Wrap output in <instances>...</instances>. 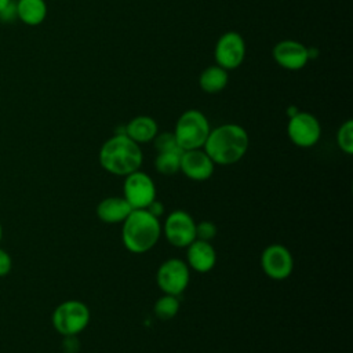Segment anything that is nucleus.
Here are the masks:
<instances>
[{"label": "nucleus", "mask_w": 353, "mask_h": 353, "mask_svg": "<svg viewBox=\"0 0 353 353\" xmlns=\"http://www.w3.org/2000/svg\"><path fill=\"white\" fill-rule=\"evenodd\" d=\"M51 323L54 330L62 336L79 335L90 323V309L81 301H65L54 309Z\"/></svg>", "instance_id": "obj_5"}, {"label": "nucleus", "mask_w": 353, "mask_h": 353, "mask_svg": "<svg viewBox=\"0 0 353 353\" xmlns=\"http://www.w3.org/2000/svg\"><path fill=\"white\" fill-rule=\"evenodd\" d=\"M12 268V261L11 256L7 251L0 248V277L7 276Z\"/></svg>", "instance_id": "obj_25"}, {"label": "nucleus", "mask_w": 353, "mask_h": 353, "mask_svg": "<svg viewBox=\"0 0 353 353\" xmlns=\"http://www.w3.org/2000/svg\"><path fill=\"white\" fill-rule=\"evenodd\" d=\"M142 160L143 154L139 145L125 134H114L99 149L101 167L117 176H125L138 171Z\"/></svg>", "instance_id": "obj_2"}, {"label": "nucleus", "mask_w": 353, "mask_h": 353, "mask_svg": "<svg viewBox=\"0 0 353 353\" xmlns=\"http://www.w3.org/2000/svg\"><path fill=\"white\" fill-rule=\"evenodd\" d=\"M179 310V301H178V296L175 295H170V294H164L161 295L154 306H153V312H154V316L160 320H171L176 316Z\"/></svg>", "instance_id": "obj_20"}, {"label": "nucleus", "mask_w": 353, "mask_h": 353, "mask_svg": "<svg viewBox=\"0 0 353 353\" xmlns=\"http://www.w3.org/2000/svg\"><path fill=\"white\" fill-rule=\"evenodd\" d=\"M186 248V263L189 269H193L199 273H207L212 270L216 262V252L210 241L196 239Z\"/></svg>", "instance_id": "obj_14"}, {"label": "nucleus", "mask_w": 353, "mask_h": 353, "mask_svg": "<svg viewBox=\"0 0 353 353\" xmlns=\"http://www.w3.org/2000/svg\"><path fill=\"white\" fill-rule=\"evenodd\" d=\"M182 152H160L154 159V168L161 175H174L179 171Z\"/></svg>", "instance_id": "obj_19"}, {"label": "nucleus", "mask_w": 353, "mask_h": 353, "mask_svg": "<svg viewBox=\"0 0 353 353\" xmlns=\"http://www.w3.org/2000/svg\"><path fill=\"white\" fill-rule=\"evenodd\" d=\"M248 142V134L241 125L226 123L210 131L203 148L214 164L230 165L243 159Z\"/></svg>", "instance_id": "obj_1"}, {"label": "nucleus", "mask_w": 353, "mask_h": 353, "mask_svg": "<svg viewBox=\"0 0 353 353\" xmlns=\"http://www.w3.org/2000/svg\"><path fill=\"white\" fill-rule=\"evenodd\" d=\"M148 212H150L153 216H156V218H159V216H161L163 214H164V205H163V203L161 201H159V200H153L146 208H145Z\"/></svg>", "instance_id": "obj_26"}, {"label": "nucleus", "mask_w": 353, "mask_h": 353, "mask_svg": "<svg viewBox=\"0 0 353 353\" xmlns=\"http://www.w3.org/2000/svg\"><path fill=\"white\" fill-rule=\"evenodd\" d=\"M214 55L216 65L225 70L239 68L245 58V41L243 36L233 30L223 33L215 44Z\"/></svg>", "instance_id": "obj_10"}, {"label": "nucleus", "mask_w": 353, "mask_h": 353, "mask_svg": "<svg viewBox=\"0 0 353 353\" xmlns=\"http://www.w3.org/2000/svg\"><path fill=\"white\" fill-rule=\"evenodd\" d=\"M214 163L204 149L183 150L179 161V171L192 181H205L214 172Z\"/></svg>", "instance_id": "obj_12"}, {"label": "nucleus", "mask_w": 353, "mask_h": 353, "mask_svg": "<svg viewBox=\"0 0 353 353\" xmlns=\"http://www.w3.org/2000/svg\"><path fill=\"white\" fill-rule=\"evenodd\" d=\"M273 59L287 70H299L307 61V48L295 40H281L279 41L272 51Z\"/></svg>", "instance_id": "obj_13"}, {"label": "nucleus", "mask_w": 353, "mask_h": 353, "mask_svg": "<svg viewBox=\"0 0 353 353\" xmlns=\"http://www.w3.org/2000/svg\"><path fill=\"white\" fill-rule=\"evenodd\" d=\"M1 237H3V228H1V223H0V241H1Z\"/></svg>", "instance_id": "obj_28"}, {"label": "nucleus", "mask_w": 353, "mask_h": 353, "mask_svg": "<svg viewBox=\"0 0 353 353\" xmlns=\"http://www.w3.org/2000/svg\"><path fill=\"white\" fill-rule=\"evenodd\" d=\"M199 84L201 90L207 94L221 92L228 84V72L218 65L208 66L201 72L199 77Z\"/></svg>", "instance_id": "obj_18"}, {"label": "nucleus", "mask_w": 353, "mask_h": 353, "mask_svg": "<svg viewBox=\"0 0 353 353\" xmlns=\"http://www.w3.org/2000/svg\"><path fill=\"white\" fill-rule=\"evenodd\" d=\"M190 272L185 261L178 258H170L164 261L156 273V281L159 288L164 294L181 295L189 284Z\"/></svg>", "instance_id": "obj_6"}, {"label": "nucleus", "mask_w": 353, "mask_h": 353, "mask_svg": "<svg viewBox=\"0 0 353 353\" xmlns=\"http://www.w3.org/2000/svg\"><path fill=\"white\" fill-rule=\"evenodd\" d=\"M132 211L131 205L124 197L110 196L101 200L97 205V216L105 223L123 222Z\"/></svg>", "instance_id": "obj_15"}, {"label": "nucleus", "mask_w": 353, "mask_h": 353, "mask_svg": "<svg viewBox=\"0 0 353 353\" xmlns=\"http://www.w3.org/2000/svg\"><path fill=\"white\" fill-rule=\"evenodd\" d=\"M12 4V0H0V12L8 8Z\"/></svg>", "instance_id": "obj_27"}, {"label": "nucleus", "mask_w": 353, "mask_h": 353, "mask_svg": "<svg viewBox=\"0 0 353 353\" xmlns=\"http://www.w3.org/2000/svg\"><path fill=\"white\" fill-rule=\"evenodd\" d=\"M164 234L170 244L178 248H185L196 240V222L189 212L175 210L165 218Z\"/></svg>", "instance_id": "obj_9"}, {"label": "nucleus", "mask_w": 353, "mask_h": 353, "mask_svg": "<svg viewBox=\"0 0 353 353\" xmlns=\"http://www.w3.org/2000/svg\"><path fill=\"white\" fill-rule=\"evenodd\" d=\"M80 349V342L77 335H66L62 341V350L63 353H77Z\"/></svg>", "instance_id": "obj_24"}, {"label": "nucleus", "mask_w": 353, "mask_h": 353, "mask_svg": "<svg viewBox=\"0 0 353 353\" xmlns=\"http://www.w3.org/2000/svg\"><path fill=\"white\" fill-rule=\"evenodd\" d=\"M125 135L131 138L134 142L146 143L153 141L156 134L159 132V127L154 119L150 116H137L131 119L125 125Z\"/></svg>", "instance_id": "obj_16"}, {"label": "nucleus", "mask_w": 353, "mask_h": 353, "mask_svg": "<svg viewBox=\"0 0 353 353\" xmlns=\"http://www.w3.org/2000/svg\"><path fill=\"white\" fill-rule=\"evenodd\" d=\"M336 143L338 148L346 153L352 154L353 153V121L346 120L336 132Z\"/></svg>", "instance_id": "obj_21"}, {"label": "nucleus", "mask_w": 353, "mask_h": 353, "mask_svg": "<svg viewBox=\"0 0 353 353\" xmlns=\"http://www.w3.org/2000/svg\"><path fill=\"white\" fill-rule=\"evenodd\" d=\"M261 268L268 277L284 280L292 273L294 259L285 245L270 244L261 254Z\"/></svg>", "instance_id": "obj_11"}, {"label": "nucleus", "mask_w": 353, "mask_h": 353, "mask_svg": "<svg viewBox=\"0 0 353 353\" xmlns=\"http://www.w3.org/2000/svg\"><path fill=\"white\" fill-rule=\"evenodd\" d=\"M153 146L157 150V153H160V152H183L181 149V146L178 145L174 132H161V134L157 132L156 137L153 138Z\"/></svg>", "instance_id": "obj_22"}, {"label": "nucleus", "mask_w": 353, "mask_h": 353, "mask_svg": "<svg viewBox=\"0 0 353 353\" xmlns=\"http://www.w3.org/2000/svg\"><path fill=\"white\" fill-rule=\"evenodd\" d=\"M216 226L211 221H201L196 223V239L203 241H211L216 236Z\"/></svg>", "instance_id": "obj_23"}, {"label": "nucleus", "mask_w": 353, "mask_h": 353, "mask_svg": "<svg viewBox=\"0 0 353 353\" xmlns=\"http://www.w3.org/2000/svg\"><path fill=\"white\" fill-rule=\"evenodd\" d=\"M124 199L128 201L132 210L146 208L156 199V186L152 178L143 171H134L125 175Z\"/></svg>", "instance_id": "obj_7"}, {"label": "nucleus", "mask_w": 353, "mask_h": 353, "mask_svg": "<svg viewBox=\"0 0 353 353\" xmlns=\"http://www.w3.org/2000/svg\"><path fill=\"white\" fill-rule=\"evenodd\" d=\"M15 17L28 26H37L47 17V4L44 0H17Z\"/></svg>", "instance_id": "obj_17"}, {"label": "nucleus", "mask_w": 353, "mask_h": 353, "mask_svg": "<svg viewBox=\"0 0 353 353\" xmlns=\"http://www.w3.org/2000/svg\"><path fill=\"white\" fill-rule=\"evenodd\" d=\"M287 134L294 145L299 148H310L319 142L321 127L313 114L298 110L288 120Z\"/></svg>", "instance_id": "obj_8"}, {"label": "nucleus", "mask_w": 353, "mask_h": 353, "mask_svg": "<svg viewBox=\"0 0 353 353\" xmlns=\"http://www.w3.org/2000/svg\"><path fill=\"white\" fill-rule=\"evenodd\" d=\"M161 226L159 218L145 208L132 210L123 221L121 240L124 247L132 254H143L152 250L159 241Z\"/></svg>", "instance_id": "obj_3"}, {"label": "nucleus", "mask_w": 353, "mask_h": 353, "mask_svg": "<svg viewBox=\"0 0 353 353\" xmlns=\"http://www.w3.org/2000/svg\"><path fill=\"white\" fill-rule=\"evenodd\" d=\"M210 123L197 109L185 110L176 120L174 135L182 150L201 149L210 134Z\"/></svg>", "instance_id": "obj_4"}]
</instances>
